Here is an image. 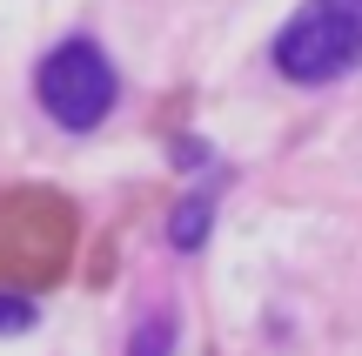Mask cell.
I'll return each mask as SVG.
<instances>
[{"instance_id": "obj_6", "label": "cell", "mask_w": 362, "mask_h": 356, "mask_svg": "<svg viewBox=\"0 0 362 356\" xmlns=\"http://www.w3.org/2000/svg\"><path fill=\"white\" fill-rule=\"evenodd\" d=\"M21 330H34V303L21 289H0V336H21Z\"/></svg>"}, {"instance_id": "obj_2", "label": "cell", "mask_w": 362, "mask_h": 356, "mask_svg": "<svg viewBox=\"0 0 362 356\" xmlns=\"http://www.w3.org/2000/svg\"><path fill=\"white\" fill-rule=\"evenodd\" d=\"M74 249V209L54 188H7L0 195V289L13 282H54Z\"/></svg>"}, {"instance_id": "obj_3", "label": "cell", "mask_w": 362, "mask_h": 356, "mask_svg": "<svg viewBox=\"0 0 362 356\" xmlns=\"http://www.w3.org/2000/svg\"><path fill=\"white\" fill-rule=\"evenodd\" d=\"M34 94H40V108H47L61 128L88 134V128L107 121V108H115V94H121V74H115V61H107L94 40H61V47L40 61Z\"/></svg>"}, {"instance_id": "obj_5", "label": "cell", "mask_w": 362, "mask_h": 356, "mask_svg": "<svg viewBox=\"0 0 362 356\" xmlns=\"http://www.w3.org/2000/svg\"><path fill=\"white\" fill-rule=\"evenodd\" d=\"M208 209H215L208 195H194V202H181V209H175V222H168L175 249H202V236H208Z\"/></svg>"}, {"instance_id": "obj_4", "label": "cell", "mask_w": 362, "mask_h": 356, "mask_svg": "<svg viewBox=\"0 0 362 356\" xmlns=\"http://www.w3.org/2000/svg\"><path fill=\"white\" fill-rule=\"evenodd\" d=\"M128 356H175V316L168 309H148L128 336Z\"/></svg>"}, {"instance_id": "obj_1", "label": "cell", "mask_w": 362, "mask_h": 356, "mask_svg": "<svg viewBox=\"0 0 362 356\" xmlns=\"http://www.w3.org/2000/svg\"><path fill=\"white\" fill-rule=\"evenodd\" d=\"M356 67H362V0H302L275 34V74L296 88H329Z\"/></svg>"}]
</instances>
